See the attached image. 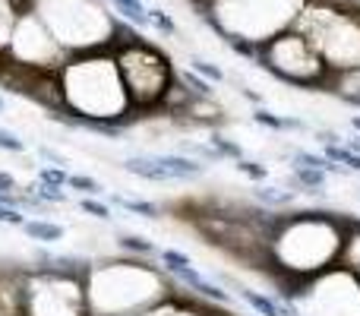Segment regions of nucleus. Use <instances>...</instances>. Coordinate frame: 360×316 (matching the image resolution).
<instances>
[{
  "instance_id": "c85d7f7f",
  "label": "nucleus",
  "mask_w": 360,
  "mask_h": 316,
  "mask_svg": "<svg viewBox=\"0 0 360 316\" xmlns=\"http://www.w3.org/2000/svg\"><path fill=\"white\" fill-rule=\"evenodd\" d=\"M6 111V101H4V95H0V114H4Z\"/></svg>"
},
{
  "instance_id": "6e6552de",
  "label": "nucleus",
  "mask_w": 360,
  "mask_h": 316,
  "mask_svg": "<svg viewBox=\"0 0 360 316\" xmlns=\"http://www.w3.org/2000/svg\"><path fill=\"white\" fill-rule=\"evenodd\" d=\"M253 196L259 199L262 206H291L294 199H297V193L285 190V187H259V190H253Z\"/></svg>"
},
{
  "instance_id": "cd10ccee",
  "label": "nucleus",
  "mask_w": 360,
  "mask_h": 316,
  "mask_svg": "<svg viewBox=\"0 0 360 316\" xmlns=\"http://www.w3.org/2000/svg\"><path fill=\"white\" fill-rule=\"evenodd\" d=\"M193 4H196L199 10H205V4H209V0H193Z\"/></svg>"
},
{
  "instance_id": "9d476101",
  "label": "nucleus",
  "mask_w": 360,
  "mask_h": 316,
  "mask_svg": "<svg viewBox=\"0 0 360 316\" xmlns=\"http://www.w3.org/2000/svg\"><path fill=\"white\" fill-rule=\"evenodd\" d=\"M294 165H304V168H319V171H345L342 165H335V161H329L326 156H316V152H304V149H297L294 152Z\"/></svg>"
},
{
  "instance_id": "aec40b11",
  "label": "nucleus",
  "mask_w": 360,
  "mask_h": 316,
  "mask_svg": "<svg viewBox=\"0 0 360 316\" xmlns=\"http://www.w3.org/2000/svg\"><path fill=\"white\" fill-rule=\"evenodd\" d=\"M149 19H152V25H155L158 32H165V35H177V25H174V19H171L168 13H162V10H155V6H149Z\"/></svg>"
},
{
  "instance_id": "423d86ee",
  "label": "nucleus",
  "mask_w": 360,
  "mask_h": 316,
  "mask_svg": "<svg viewBox=\"0 0 360 316\" xmlns=\"http://www.w3.org/2000/svg\"><path fill=\"white\" fill-rule=\"evenodd\" d=\"M111 199L117 206H124L127 212H133V215L149 218V222H158V218H162V209H158L155 203H146V199H130V196H117V193H114Z\"/></svg>"
},
{
  "instance_id": "b1692460",
  "label": "nucleus",
  "mask_w": 360,
  "mask_h": 316,
  "mask_svg": "<svg viewBox=\"0 0 360 316\" xmlns=\"http://www.w3.org/2000/svg\"><path fill=\"white\" fill-rule=\"evenodd\" d=\"M19 187H16V177L13 174H6V171H0V203H4L10 193H16Z\"/></svg>"
},
{
  "instance_id": "f03ea898",
  "label": "nucleus",
  "mask_w": 360,
  "mask_h": 316,
  "mask_svg": "<svg viewBox=\"0 0 360 316\" xmlns=\"http://www.w3.org/2000/svg\"><path fill=\"white\" fill-rule=\"evenodd\" d=\"M158 158H162V165L168 168L174 180H193L205 174V165L193 156H158Z\"/></svg>"
},
{
  "instance_id": "4be33fe9",
  "label": "nucleus",
  "mask_w": 360,
  "mask_h": 316,
  "mask_svg": "<svg viewBox=\"0 0 360 316\" xmlns=\"http://www.w3.org/2000/svg\"><path fill=\"white\" fill-rule=\"evenodd\" d=\"M0 149L4 152H25V143L13 130H0Z\"/></svg>"
},
{
  "instance_id": "2eb2a0df",
  "label": "nucleus",
  "mask_w": 360,
  "mask_h": 316,
  "mask_svg": "<svg viewBox=\"0 0 360 316\" xmlns=\"http://www.w3.org/2000/svg\"><path fill=\"white\" fill-rule=\"evenodd\" d=\"M67 187H70V190H79L82 196H98V193H101V184H98V180H95V177H86V174H70Z\"/></svg>"
},
{
  "instance_id": "a878e982",
  "label": "nucleus",
  "mask_w": 360,
  "mask_h": 316,
  "mask_svg": "<svg viewBox=\"0 0 360 316\" xmlns=\"http://www.w3.org/2000/svg\"><path fill=\"white\" fill-rule=\"evenodd\" d=\"M345 146H348L351 152H357V156H360V137H351V139H345Z\"/></svg>"
},
{
  "instance_id": "393cba45",
  "label": "nucleus",
  "mask_w": 360,
  "mask_h": 316,
  "mask_svg": "<svg viewBox=\"0 0 360 316\" xmlns=\"http://www.w3.org/2000/svg\"><path fill=\"white\" fill-rule=\"evenodd\" d=\"M38 156H41V158H48L51 165H60V168H67V158H63V156H57V152H54V149H48V146H41V149H38Z\"/></svg>"
},
{
  "instance_id": "9b49d317",
  "label": "nucleus",
  "mask_w": 360,
  "mask_h": 316,
  "mask_svg": "<svg viewBox=\"0 0 360 316\" xmlns=\"http://www.w3.org/2000/svg\"><path fill=\"white\" fill-rule=\"evenodd\" d=\"M29 193L32 196H38L41 203H67V190L63 187H57V184H44V180H38V184H32L29 187Z\"/></svg>"
},
{
  "instance_id": "dca6fc26",
  "label": "nucleus",
  "mask_w": 360,
  "mask_h": 316,
  "mask_svg": "<svg viewBox=\"0 0 360 316\" xmlns=\"http://www.w3.org/2000/svg\"><path fill=\"white\" fill-rule=\"evenodd\" d=\"M79 209L86 212V215L98 218V222H111V209H108L105 203H98V199H92V196H82L79 199Z\"/></svg>"
},
{
  "instance_id": "0eeeda50",
  "label": "nucleus",
  "mask_w": 360,
  "mask_h": 316,
  "mask_svg": "<svg viewBox=\"0 0 360 316\" xmlns=\"http://www.w3.org/2000/svg\"><path fill=\"white\" fill-rule=\"evenodd\" d=\"M326 158L335 161V165H342L345 171H357V174H360V156H357V152H351L348 146L326 143Z\"/></svg>"
},
{
  "instance_id": "bb28decb",
  "label": "nucleus",
  "mask_w": 360,
  "mask_h": 316,
  "mask_svg": "<svg viewBox=\"0 0 360 316\" xmlns=\"http://www.w3.org/2000/svg\"><path fill=\"white\" fill-rule=\"evenodd\" d=\"M351 127H354V130L360 133V114H354V118H351Z\"/></svg>"
},
{
  "instance_id": "1a4fd4ad",
  "label": "nucleus",
  "mask_w": 360,
  "mask_h": 316,
  "mask_svg": "<svg viewBox=\"0 0 360 316\" xmlns=\"http://www.w3.org/2000/svg\"><path fill=\"white\" fill-rule=\"evenodd\" d=\"M240 298L247 301V304L253 307L256 313H262V316H281V307L275 304L272 298H266V294H259V291H250V288H240Z\"/></svg>"
},
{
  "instance_id": "20e7f679",
  "label": "nucleus",
  "mask_w": 360,
  "mask_h": 316,
  "mask_svg": "<svg viewBox=\"0 0 360 316\" xmlns=\"http://www.w3.org/2000/svg\"><path fill=\"white\" fill-rule=\"evenodd\" d=\"M111 6L120 13L124 19H130L133 25H139V29H149L152 19H149V6L143 4V0H111Z\"/></svg>"
},
{
  "instance_id": "39448f33",
  "label": "nucleus",
  "mask_w": 360,
  "mask_h": 316,
  "mask_svg": "<svg viewBox=\"0 0 360 316\" xmlns=\"http://www.w3.org/2000/svg\"><path fill=\"white\" fill-rule=\"evenodd\" d=\"M294 184L307 187V193H323L326 190V171H319V168L294 165Z\"/></svg>"
},
{
  "instance_id": "f3484780",
  "label": "nucleus",
  "mask_w": 360,
  "mask_h": 316,
  "mask_svg": "<svg viewBox=\"0 0 360 316\" xmlns=\"http://www.w3.org/2000/svg\"><path fill=\"white\" fill-rule=\"evenodd\" d=\"M38 180H44V184H57V187H67L70 180V171L60 165H51V168H41L38 171Z\"/></svg>"
},
{
  "instance_id": "4468645a",
  "label": "nucleus",
  "mask_w": 360,
  "mask_h": 316,
  "mask_svg": "<svg viewBox=\"0 0 360 316\" xmlns=\"http://www.w3.org/2000/svg\"><path fill=\"white\" fill-rule=\"evenodd\" d=\"M209 146H212V149H215L221 158H234V161H237V158H243V149H240V146L231 143V139H228V137H221V133H212Z\"/></svg>"
},
{
  "instance_id": "5701e85b",
  "label": "nucleus",
  "mask_w": 360,
  "mask_h": 316,
  "mask_svg": "<svg viewBox=\"0 0 360 316\" xmlns=\"http://www.w3.org/2000/svg\"><path fill=\"white\" fill-rule=\"evenodd\" d=\"M253 120L259 127H269V130H281V118H275L272 111H266V108H259V111L253 114Z\"/></svg>"
},
{
  "instance_id": "a211bd4d",
  "label": "nucleus",
  "mask_w": 360,
  "mask_h": 316,
  "mask_svg": "<svg viewBox=\"0 0 360 316\" xmlns=\"http://www.w3.org/2000/svg\"><path fill=\"white\" fill-rule=\"evenodd\" d=\"M193 70H196L202 80H215V82H224V73H221V67H215V63H209V61H202V57H193Z\"/></svg>"
},
{
  "instance_id": "f8f14e48",
  "label": "nucleus",
  "mask_w": 360,
  "mask_h": 316,
  "mask_svg": "<svg viewBox=\"0 0 360 316\" xmlns=\"http://www.w3.org/2000/svg\"><path fill=\"white\" fill-rule=\"evenodd\" d=\"M117 244H120V250H127V253H139V256H152V253H158L155 244H152L149 237H143V234H124Z\"/></svg>"
},
{
  "instance_id": "ddd939ff",
  "label": "nucleus",
  "mask_w": 360,
  "mask_h": 316,
  "mask_svg": "<svg viewBox=\"0 0 360 316\" xmlns=\"http://www.w3.org/2000/svg\"><path fill=\"white\" fill-rule=\"evenodd\" d=\"M180 82H184V86H186V92H190V95H196V99H209V95H212L209 82H205L202 76L196 73V70H180Z\"/></svg>"
},
{
  "instance_id": "6ab92c4d",
  "label": "nucleus",
  "mask_w": 360,
  "mask_h": 316,
  "mask_svg": "<svg viewBox=\"0 0 360 316\" xmlns=\"http://www.w3.org/2000/svg\"><path fill=\"white\" fill-rule=\"evenodd\" d=\"M237 171L247 174L250 180H266L269 177V168L259 165V161H250V158H237Z\"/></svg>"
},
{
  "instance_id": "412c9836",
  "label": "nucleus",
  "mask_w": 360,
  "mask_h": 316,
  "mask_svg": "<svg viewBox=\"0 0 360 316\" xmlns=\"http://www.w3.org/2000/svg\"><path fill=\"white\" fill-rule=\"evenodd\" d=\"M22 222H25L22 209H16V206H10V203H0V225H13V228H22Z\"/></svg>"
},
{
  "instance_id": "7ed1b4c3",
  "label": "nucleus",
  "mask_w": 360,
  "mask_h": 316,
  "mask_svg": "<svg viewBox=\"0 0 360 316\" xmlns=\"http://www.w3.org/2000/svg\"><path fill=\"white\" fill-rule=\"evenodd\" d=\"M22 231L32 237V241L41 244H57L63 241V228L54 222H44V218H32V222H22Z\"/></svg>"
},
{
  "instance_id": "f257e3e1",
  "label": "nucleus",
  "mask_w": 360,
  "mask_h": 316,
  "mask_svg": "<svg viewBox=\"0 0 360 316\" xmlns=\"http://www.w3.org/2000/svg\"><path fill=\"white\" fill-rule=\"evenodd\" d=\"M124 171L133 174V177H143V180H155V184H168L171 171L162 165V158L158 156H130L124 161Z\"/></svg>"
}]
</instances>
